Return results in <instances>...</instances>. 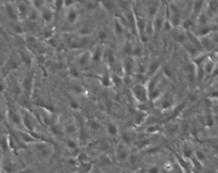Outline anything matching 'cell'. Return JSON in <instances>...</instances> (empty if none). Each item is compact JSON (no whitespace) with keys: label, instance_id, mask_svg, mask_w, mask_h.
Listing matches in <instances>:
<instances>
[{"label":"cell","instance_id":"28","mask_svg":"<svg viewBox=\"0 0 218 173\" xmlns=\"http://www.w3.org/2000/svg\"><path fill=\"white\" fill-rule=\"evenodd\" d=\"M2 119V114H1V112H0V120Z\"/></svg>","mask_w":218,"mask_h":173},{"label":"cell","instance_id":"15","mask_svg":"<svg viewBox=\"0 0 218 173\" xmlns=\"http://www.w3.org/2000/svg\"><path fill=\"white\" fill-rule=\"evenodd\" d=\"M10 118H11V121L14 122V123H18V125H21L23 121H22V118H21V116L19 114H17V113H13V114H10Z\"/></svg>","mask_w":218,"mask_h":173},{"label":"cell","instance_id":"2","mask_svg":"<svg viewBox=\"0 0 218 173\" xmlns=\"http://www.w3.org/2000/svg\"><path fill=\"white\" fill-rule=\"evenodd\" d=\"M115 156H117V160L119 162H123L128 158V150L125 148L122 144H120L117 148V153H115Z\"/></svg>","mask_w":218,"mask_h":173},{"label":"cell","instance_id":"20","mask_svg":"<svg viewBox=\"0 0 218 173\" xmlns=\"http://www.w3.org/2000/svg\"><path fill=\"white\" fill-rule=\"evenodd\" d=\"M195 156H197V158H198V161H200V162H202L203 160L206 158V155H205V153H203V152H201V150H198V152H195Z\"/></svg>","mask_w":218,"mask_h":173},{"label":"cell","instance_id":"3","mask_svg":"<svg viewBox=\"0 0 218 173\" xmlns=\"http://www.w3.org/2000/svg\"><path fill=\"white\" fill-rule=\"evenodd\" d=\"M89 58H91V53H88V52H84L83 55L78 58V65L81 66V67L86 66L87 63L89 62Z\"/></svg>","mask_w":218,"mask_h":173},{"label":"cell","instance_id":"25","mask_svg":"<svg viewBox=\"0 0 218 173\" xmlns=\"http://www.w3.org/2000/svg\"><path fill=\"white\" fill-rule=\"evenodd\" d=\"M79 33H80V35H88V34L91 33V30L85 27V28H81V30L79 31Z\"/></svg>","mask_w":218,"mask_h":173},{"label":"cell","instance_id":"9","mask_svg":"<svg viewBox=\"0 0 218 173\" xmlns=\"http://www.w3.org/2000/svg\"><path fill=\"white\" fill-rule=\"evenodd\" d=\"M214 69H215V62L210 61V60H207L206 63H205V72L206 74H210Z\"/></svg>","mask_w":218,"mask_h":173},{"label":"cell","instance_id":"24","mask_svg":"<svg viewBox=\"0 0 218 173\" xmlns=\"http://www.w3.org/2000/svg\"><path fill=\"white\" fill-rule=\"evenodd\" d=\"M108 38V33L104 31H101L100 33H98V39L100 40H105Z\"/></svg>","mask_w":218,"mask_h":173},{"label":"cell","instance_id":"8","mask_svg":"<svg viewBox=\"0 0 218 173\" xmlns=\"http://www.w3.org/2000/svg\"><path fill=\"white\" fill-rule=\"evenodd\" d=\"M77 18H78L77 13H76L74 9L70 10V11H68V14H67V19H68L69 23H75V22L77 21Z\"/></svg>","mask_w":218,"mask_h":173},{"label":"cell","instance_id":"22","mask_svg":"<svg viewBox=\"0 0 218 173\" xmlns=\"http://www.w3.org/2000/svg\"><path fill=\"white\" fill-rule=\"evenodd\" d=\"M191 26H192V22H191L190 19H185V21L183 22V28L188 30V28H190Z\"/></svg>","mask_w":218,"mask_h":173},{"label":"cell","instance_id":"1","mask_svg":"<svg viewBox=\"0 0 218 173\" xmlns=\"http://www.w3.org/2000/svg\"><path fill=\"white\" fill-rule=\"evenodd\" d=\"M132 92L134 97L139 101V102H146L148 96V91L147 87L142 84H136L132 88Z\"/></svg>","mask_w":218,"mask_h":173},{"label":"cell","instance_id":"19","mask_svg":"<svg viewBox=\"0 0 218 173\" xmlns=\"http://www.w3.org/2000/svg\"><path fill=\"white\" fill-rule=\"evenodd\" d=\"M66 144H67V146L69 147V148H71V150H76L77 148V143L75 142V140H71V139H68L67 142H66Z\"/></svg>","mask_w":218,"mask_h":173},{"label":"cell","instance_id":"11","mask_svg":"<svg viewBox=\"0 0 218 173\" xmlns=\"http://www.w3.org/2000/svg\"><path fill=\"white\" fill-rule=\"evenodd\" d=\"M52 17H53V13L49 8H44L43 9V18H44V21L50 22L52 19Z\"/></svg>","mask_w":218,"mask_h":173},{"label":"cell","instance_id":"27","mask_svg":"<svg viewBox=\"0 0 218 173\" xmlns=\"http://www.w3.org/2000/svg\"><path fill=\"white\" fill-rule=\"evenodd\" d=\"M74 91H76L77 93H80L83 89H81V86H74Z\"/></svg>","mask_w":218,"mask_h":173},{"label":"cell","instance_id":"10","mask_svg":"<svg viewBox=\"0 0 218 173\" xmlns=\"http://www.w3.org/2000/svg\"><path fill=\"white\" fill-rule=\"evenodd\" d=\"M102 50H101V48H97L95 51L93 52V55H92V60H94V61H100L101 60V58H102Z\"/></svg>","mask_w":218,"mask_h":173},{"label":"cell","instance_id":"13","mask_svg":"<svg viewBox=\"0 0 218 173\" xmlns=\"http://www.w3.org/2000/svg\"><path fill=\"white\" fill-rule=\"evenodd\" d=\"M192 150L190 148V147H188V146H184L183 147V157L185 158V160H188V158H191L192 157Z\"/></svg>","mask_w":218,"mask_h":173},{"label":"cell","instance_id":"12","mask_svg":"<svg viewBox=\"0 0 218 173\" xmlns=\"http://www.w3.org/2000/svg\"><path fill=\"white\" fill-rule=\"evenodd\" d=\"M108 134H109L110 136H117V125H114V123H110L109 126H108Z\"/></svg>","mask_w":218,"mask_h":173},{"label":"cell","instance_id":"16","mask_svg":"<svg viewBox=\"0 0 218 173\" xmlns=\"http://www.w3.org/2000/svg\"><path fill=\"white\" fill-rule=\"evenodd\" d=\"M114 27H115V33H117V34L121 35V34L123 33V26L121 25L120 22L115 21V23H114Z\"/></svg>","mask_w":218,"mask_h":173},{"label":"cell","instance_id":"7","mask_svg":"<svg viewBox=\"0 0 218 173\" xmlns=\"http://www.w3.org/2000/svg\"><path fill=\"white\" fill-rule=\"evenodd\" d=\"M64 133L67 135H72L75 133H77V126L75 123H69L67 125L66 128H64Z\"/></svg>","mask_w":218,"mask_h":173},{"label":"cell","instance_id":"23","mask_svg":"<svg viewBox=\"0 0 218 173\" xmlns=\"http://www.w3.org/2000/svg\"><path fill=\"white\" fill-rule=\"evenodd\" d=\"M147 173H159V169L157 166H150L147 170Z\"/></svg>","mask_w":218,"mask_h":173},{"label":"cell","instance_id":"26","mask_svg":"<svg viewBox=\"0 0 218 173\" xmlns=\"http://www.w3.org/2000/svg\"><path fill=\"white\" fill-rule=\"evenodd\" d=\"M68 164L71 166H76L78 164V161L76 158H69V160H68Z\"/></svg>","mask_w":218,"mask_h":173},{"label":"cell","instance_id":"21","mask_svg":"<svg viewBox=\"0 0 218 173\" xmlns=\"http://www.w3.org/2000/svg\"><path fill=\"white\" fill-rule=\"evenodd\" d=\"M69 105H70V108L72 109V110H79V103L76 102L75 100H71L70 102H69Z\"/></svg>","mask_w":218,"mask_h":173},{"label":"cell","instance_id":"17","mask_svg":"<svg viewBox=\"0 0 218 173\" xmlns=\"http://www.w3.org/2000/svg\"><path fill=\"white\" fill-rule=\"evenodd\" d=\"M102 84L104 85V86H109V85H111V77H110L108 74H105L103 77H102Z\"/></svg>","mask_w":218,"mask_h":173},{"label":"cell","instance_id":"5","mask_svg":"<svg viewBox=\"0 0 218 173\" xmlns=\"http://www.w3.org/2000/svg\"><path fill=\"white\" fill-rule=\"evenodd\" d=\"M145 118H146V113L145 112L140 111V112L136 113L134 114V122H136V125H141L144 122Z\"/></svg>","mask_w":218,"mask_h":173},{"label":"cell","instance_id":"4","mask_svg":"<svg viewBox=\"0 0 218 173\" xmlns=\"http://www.w3.org/2000/svg\"><path fill=\"white\" fill-rule=\"evenodd\" d=\"M134 68V62L131 58H127L125 60V71L127 74H130L131 70Z\"/></svg>","mask_w":218,"mask_h":173},{"label":"cell","instance_id":"6","mask_svg":"<svg viewBox=\"0 0 218 173\" xmlns=\"http://www.w3.org/2000/svg\"><path fill=\"white\" fill-rule=\"evenodd\" d=\"M88 128L92 131H97V130L101 129V123L95 121V120H91V121H88Z\"/></svg>","mask_w":218,"mask_h":173},{"label":"cell","instance_id":"14","mask_svg":"<svg viewBox=\"0 0 218 173\" xmlns=\"http://www.w3.org/2000/svg\"><path fill=\"white\" fill-rule=\"evenodd\" d=\"M158 130H159V127L157 126V125H155V123H153V125H150V126L147 127L146 133H147V134H155Z\"/></svg>","mask_w":218,"mask_h":173},{"label":"cell","instance_id":"18","mask_svg":"<svg viewBox=\"0 0 218 173\" xmlns=\"http://www.w3.org/2000/svg\"><path fill=\"white\" fill-rule=\"evenodd\" d=\"M106 58H108V60H109V63H114V61H115V57H114V53L111 51V50H108V52H106Z\"/></svg>","mask_w":218,"mask_h":173},{"label":"cell","instance_id":"29","mask_svg":"<svg viewBox=\"0 0 218 173\" xmlns=\"http://www.w3.org/2000/svg\"><path fill=\"white\" fill-rule=\"evenodd\" d=\"M104 173H112V172H110V171H109V172H104Z\"/></svg>","mask_w":218,"mask_h":173}]
</instances>
